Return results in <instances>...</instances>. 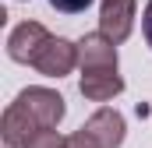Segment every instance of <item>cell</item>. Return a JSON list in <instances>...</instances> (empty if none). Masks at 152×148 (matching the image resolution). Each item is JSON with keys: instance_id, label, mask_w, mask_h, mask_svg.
Returning a JSON list of instances; mask_svg holds the SVG:
<instances>
[{"instance_id": "6da1fadb", "label": "cell", "mask_w": 152, "mask_h": 148, "mask_svg": "<svg viewBox=\"0 0 152 148\" xmlns=\"http://www.w3.org/2000/svg\"><path fill=\"white\" fill-rule=\"evenodd\" d=\"M14 106L32 120V127H36V131H57V123H60V120H64V113H67L64 95H60V92H53V88H42V85L21 88V92H18V99H14Z\"/></svg>"}, {"instance_id": "7a4b0ae2", "label": "cell", "mask_w": 152, "mask_h": 148, "mask_svg": "<svg viewBox=\"0 0 152 148\" xmlns=\"http://www.w3.org/2000/svg\"><path fill=\"white\" fill-rule=\"evenodd\" d=\"M78 64H81L78 60V42L60 39V36H50V42L39 49L36 60H32V67L39 74H46V78H64V74L75 71Z\"/></svg>"}, {"instance_id": "3957f363", "label": "cell", "mask_w": 152, "mask_h": 148, "mask_svg": "<svg viewBox=\"0 0 152 148\" xmlns=\"http://www.w3.org/2000/svg\"><path fill=\"white\" fill-rule=\"evenodd\" d=\"M134 18H138V4L134 0H103L99 7V32L110 39V42H124L134 28Z\"/></svg>"}, {"instance_id": "277c9868", "label": "cell", "mask_w": 152, "mask_h": 148, "mask_svg": "<svg viewBox=\"0 0 152 148\" xmlns=\"http://www.w3.org/2000/svg\"><path fill=\"white\" fill-rule=\"evenodd\" d=\"M46 42H50L46 25H39V21H21V25L7 36V57H11L14 64H28V67H32L36 53Z\"/></svg>"}, {"instance_id": "5b68a950", "label": "cell", "mask_w": 152, "mask_h": 148, "mask_svg": "<svg viewBox=\"0 0 152 148\" xmlns=\"http://www.w3.org/2000/svg\"><path fill=\"white\" fill-rule=\"evenodd\" d=\"M81 131H88V134L96 138V145H99V148H120V145H124V134H127L124 116H120L117 110H110V106L96 110L88 120H85Z\"/></svg>"}, {"instance_id": "8992f818", "label": "cell", "mask_w": 152, "mask_h": 148, "mask_svg": "<svg viewBox=\"0 0 152 148\" xmlns=\"http://www.w3.org/2000/svg\"><path fill=\"white\" fill-rule=\"evenodd\" d=\"M78 60L81 71H117V42H110L103 32H92L78 42Z\"/></svg>"}, {"instance_id": "52a82bcc", "label": "cell", "mask_w": 152, "mask_h": 148, "mask_svg": "<svg viewBox=\"0 0 152 148\" xmlns=\"http://www.w3.org/2000/svg\"><path fill=\"white\" fill-rule=\"evenodd\" d=\"M78 92H81L88 102H110L113 95L124 92V78L117 71H81Z\"/></svg>"}, {"instance_id": "ba28073f", "label": "cell", "mask_w": 152, "mask_h": 148, "mask_svg": "<svg viewBox=\"0 0 152 148\" xmlns=\"http://www.w3.org/2000/svg\"><path fill=\"white\" fill-rule=\"evenodd\" d=\"M25 148H67V138L60 131H39Z\"/></svg>"}, {"instance_id": "9c48e42d", "label": "cell", "mask_w": 152, "mask_h": 148, "mask_svg": "<svg viewBox=\"0 0 152 148\" xmlns=\"http://www.w3.org/2000/svg\"><path fill=\"white\" fill-rule=\"evenodd\" d=\"M88 4L92 0H50V7L60 14H81V11H88Z\"/></svg>"}, {"instance_id": "30bf717a", "label": "cell", "mask_w": 152, "mask_h": 148, "mask_svg": "<svg viewBox=\"0 0 152 148\" xmlns=\"http://www.w3.org/2000/svg\"><path fill=\"white\" fill-rule=\"evenodd\" d=\"M67 148H99V145H96V138H92L88 131H75V134L67 138Z\"/></svg>"}, {"instance_id": "8fae6325", "label": "cell", "mask_w": 152, "mask_h": 148, "mask_svg": "<svg viewBox=\"0 0 152 148\" xmlns=\"http://www.w3.org/2000/svg\"><path fill=\"white\" fill-rule=\"evenodd\" d=\"M142 32H145V42L152 46V0L145 4V11H142Z\"/></svg>"}]
</instances>
